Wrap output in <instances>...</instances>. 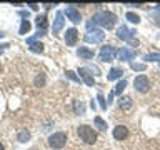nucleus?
<instances>
[{
	"label": "nucleus",
	"instance_id": "7",
	"mask_svg": "<svg viewBox=\"0 0 160 150\" xmlns=\"http://www.w3.org/2000/svg\"><path fill=\"white\" fill-rule=\"evenodd\" d=\"M77 38H78V32L75 28H67V32H65V43L68 45V47H73L75 43H77Z\"/></svg>",
	"mask_w": 160,
	"mask_h": 150
},
{
	"label": "nucleus",
	"instance_id": "27",
	"mask_svg": "<svg viewBox=\"0 0 160 150\" xmlns=\"http://www.w3.org/2000/svg\"><path fill=\"white\" fill-rule=\"evenodd\" d=\"M75 112H77V113H83V112H85V105L75 102Z\"/></svg>",
	"mask_w": 160,
	"mask_h": 150
},
{
	"label": "nucleus",
	"instance_id": "29",
	"mask_svg": "<svg viewBox=\"0 0 160 150\" xmlns=\"http://www.w3.org/2000/svg\"><path fill=\"white\" fill-rule=\"evenodd\" d=\"M98 102H100V107H102V110H105V108H107V103H105V98H103V95L102 93H98Z\"/></svg>",
	"mask_w": 160,
	"mask_h": 150
},
{
	"label": "nucleus",
	"instance_id": "14",
	"mask_svg": "<svg viewBox=\"0 0 160 150\" xmlns=\"http://www.w3.org/2000/svg\"><path fill=\"white\" fill-rule=\"evenodd\" d=\"M77 55L80 58H83V60H90V58H93V52L90 48H87V47H80L78 50H77Z\"/></svg>",
	"mask_w": 160,
	"mask_h": 150
},
{
	"label": "nucleus",
	"instance_id": "11",
	"mask_svg": "<svg viewBox=\"0 0 160 150\" xmlns=\"http://www.w3.org/2000/svg\"><path fill=\"white\" fill-rule=\"evenodd\" d=\"M113 137L115 140H125L128 137V128L123 127V125H118V127L113 128Z\"/></svg>",
	"mask_w": 160,
	"mask_h": 150
},
{
	"label": "nucleus",
	"instance_id": "34",
	"mask_svg": "<svg viewBox=\"0 0 160 150\" xmlns=\"http://www.w3.org/2000/svg\"><path fill=\"white\" fill-rule=\"evenodd\" d=\"M0 72H2V67H0Z\"/></svg>",
	"mask_w": 160,
	"mask_h": 150
},
{
	"label": "nucleus",
	"instance_id": "5",
	"mask_svg": "<svg viewBox=\"0 0 160 150\" xmlns=\"http://www.w3.org/2000/svg\"><path fill=\"white\" fill-rule=\"evenodd\" d=\"M133 87L137 92L145 93V92H148V88H150V80L145 77V75H138V77H135V80H133Z\"/></svg>",
	"mask_w": 160,
	"mask_h": 150
},
{
	"label": "nucleus",
	"instance_id": "16",
	"mask_svg": "<svg viewBox=\"0 0 160 150\" xmlns=\"http://www.w3.org/2000/svg\"><path fill=\"white\" fill-rule=\"evenodd\" d=\"M123 75V70L122 68H112L108 72V75H107V78L108 80H117V78H120Z\"/></svg>",
	"mask_w": 160,
	"mask_h": 150
},
{
	"label": "nucleus",
	"instance_id": "30",
	"mask_svg": "<svg viewBox=\"0 0 160 150\" xmlns=\"http://www.w3.org/2000/svg\"><path fill=\"white\" fill-rule=\"evenodd\" d=\"M153 18H155V22H157V25H160V17H158V15H155Z\"/></svg>",
	"mask_w": 160,
	"mask_h": 150
},
{
	"label": "nucleus",
	"instance_id": "26",
	"mask_svg": "<svg viewBox=\"0 0 160 150\" xmlns=\"http://www.w3.org/2000/svg\"><path fill=\"white\" fill-rule=\"evenodd\" d=\"M43 83H45V75L40 72V75H38L37 78H35V85H37V87H42Z\"/></svg>",
	"mask_w": 160,
	"mask_h": 150
},
{
	"label": "nucleus",
	"instance_id": "8",
	"mask_svg": "<svg viewBox=\"0 0 160 150\" xmlns=\"http://www.w3.org/2000/svg\"><path fill=\"white\" fill-rule=\"evenodd\" d=\"M133 33H135V32L128 30V27H125V25H120V27L117 28V37H118L120 40H127V42H130Z\"/></svg>",
	"mask_w": 160,
	"mask_h": 150
},
{
	"label": "nucleus",
	"instance_id": "21",
	"mask_svg": "<svg viewBox=\"0 0 160 150\" xmlns=\"http://www.w3.org/2000/svg\"><path fill=\"white\" fill-rule=\"evenodd\" d=\"M145 60L147 62H160V53H148L145 55Z\"/></svg>",
	"mask_w": 160,
	"mask_h": 150
},
{
	"label": "nucleus",
	"instance_id": "33",
	"mask_svg": "<svg viewBox=\"0 0 160 150\" xmlns=\"http://www.w3.org/2000/svg\"><path fill=\"white\" fill-rule=\"evenodd\" d=\"M157 8H158V10H160V5H158V7H157Z\"/></svg>",
	"mask_w": 160,
	"mask_h": 150
},
{
	"label": "nucleus",
	"instance_id": "12",
	"mask_svg": "<svg viewBox=\"0 0 160 150\" xmlns=\"http://www.w3.org/2000/svg\"><path fill=\"white\" fill-rule=\"evenodd\" d=\"M65 15L72 20L73 23H78L80 20H82V17H80V12L75 7H67V10H65Z\"/></svg>",
	"mask_w": 160,
	"mask_h": 150
},
{
	"label": "nucleus",
	"instance_id": "2",
	"mask_svg": "<svg viewBox=\"0 0 160 150\" xmlns=\"http://www.w3.org/2000/svg\"><path fill=\"white\" fill-rule=\"evenodd\" d=\"M77 133H78L80 140H83V142L88 143V145L97 142V133H95V130L92 127H88V125H80L77 128Z\"/></svg>",
	"mask_w": 160,
	"mask_h": 150
},
{
	"label": "nucleus",
	"instance_id": "28",
	"mask_svg": "<svg viewBox=\"0 0 160 150\" xmlns=\"http://www.w3.org/2000/svg\"><path fill=\"white\" fill-rule=\"evenodd\" d=\"M147 67H145L143 63H132V70H137V72H142V70H145Z\"/></svg>",
	"mask_w": 160,
	"mask_h": 150
},
{
	"label": "nucleus",
	"instance_id": "17",
	"mask_svg": "<svg viewBox=\"0 0 160 150\" xmlns=\"http://www.w3.org/2000/svg\"><path fill=\"white\" fill-rule=\"evenodd\" d=\"M37 25L38 28H42V32L47 28V15L42 13V15H37Z\"/></svg>",
	"mask_w": 160,
	"mask_h": 150
},
{
	"label": "nucleus",
	"instance_id": "1",
	"mask_svg": "<svg viewBox=\"0 0 160 150\" xmlns=\"http://www.w3.org/2000/svg\"><path fill=\"white\" fill-rule=\"evenodd\" d=\"M115 22H117V17H115V13L112 12H98V13H95L93 17H92V22L90 23H98L100 27H103V28H112Z\"/></svg>",
	"mask_w": 160,
	"mask_h": 150
},
{
	"label": "nucleus",
	"instance_id": "13",
	"mask_svg": "<svg viewBox=\"0 0 160 150\" xmlns=\"http://www.w3.org/2000/svg\"><path fill=\"white\" fill-rule=\"evenodd\" d=\"M132 98L130 97H120L118 98V107H120V110H125V112H127V110H130L132 108Z\"/></svg>",
	"mask_w": 160,
	"mask_h": 150
},
{
	"label": "nucleus",
	"instance_id": "31",
	"mask_svg": "<svg viewBox=\"0 0 160 150\" xmlns=\"http://www.w3.org/2000/svg\"><path fill=\"white\" fill-rule=\"evenodd\" d=\"M2 47H7V45H2ZM2 47H0V53H2V50H3Z\"/></svg>",
	"mask_w": 160,
	"mask_h": 150
},
{
	"label": "nucleus",
	"instance_id": "9",
	"mask_svg": "<svg viewBox=\"0 0 160 150\" xmlns=\"http://www.w3.org/2000/svg\"><path fill=\"white\" fill-rule=\"evenodd\" d=\"M92 68H85V67H82V68H78V73H80V78L83 80L85 83L88 85V87H92L93 85V77H92Z\"/></svg>",
	"mask_w": 160,
	"mask_h": 150
},
{
	"label": "nucleus",
	"instance_id": "20",
	"mask_svg": "<svg viewBox=\"0 0 160 150\" xmlns=\"http://www.w3.org/2000/svg\"><path fill=\"white\" fill-rule=\"evenodd\" d=\"M127 18H128V22H132V23H140V17L137 13H133V12H128Z\"/></svg>",
	"mask_w": 160,
	"mask_h": 150
},
{
	"label": "nucleus",
	"instance_id": "24",
	"mask_svg": "<svg viewBox=\"0 0 160 150\" xmlns=\"http://www.w3.org/2000/svg\"><path fill=\"white\" fill-rule=\"evenodd\" d=\"M65 75H67V77L70 78V80H73V82H82V80H80L78 77H77V75H75V72H72V70H67V72H65Z\"/></svg>",
	"mask_w": 160,
	"mask_h": 150
},
{
	"label": "nucleus",
	"instance_id": "15",
	"mask_svg": "<svg viewBox=\"0 0 160 150\" xmlns=\"http://www.w3.org/2000/svg\"><path fill=\"white\" fill-rule=\"evenodd\" d=\"M62 28H63V13L58 12L57 17H55V23H53V33H58Z\"/></svg>",
	"mask_w": 160,
	"mask_h": 150
},
{
	"label": "nucleus",
	"instance_id": "4",
	"mask_svg": "<svg viewBox=\"0 0 160 150\" xmlns=\"http://www.w3.org/2000/svg\"><path fill=\"white\" fill-rule=\"evenodd\" d=\"M105 38V33H103V30H100V28H88V32L87 35H85V40H87L88 43H98V42H102V40Z\"/></svg>",
	"mask_w": 160,
	"mask_h": 150
},
{
	"label": "nucleus",
	"instance_id": "6",
	"mask_svg": "<svg viewBox=\"0 0 160 150\" xmlns=\"http://www.w3.org/2000/svg\"><path fill=\"white\" fill-rule=\"evenodd\" d=\"M115 55H117V50H115L112 45H105V47H102V50H100L98 58L102 60V62H112L115 58Z\"/></svg>",
	"mask_w": 160,
	"mask_h": 150
},
{
	"label": "nucleus",
	"instance_id": "32",
	"mask_svg": "<svg viewBox=\"0 0 160 150\" xmlns=\"http://www.w3.org/2000/svg\"><path fill=\"white\" fill-rule=\"evenodd\" d=\"M0 150H5V148H3V145H2V143H0Z\"/></svg>",
	"mask_w": 160,
	"mask_h": 150
},
{
	"label": "nucleus",
	"instance_id": "22",
	"mask_svg": "<svg viewBox=\"0 0 160 150\" xmlns=\"http://www.w3.org/2000/svg\"><path fill=\"white\" fill-rule=\"evenodd\" d=\"M30 138V132L28 130H22V132L18 133V142H27Z\"/></svg>",
	"mask_w": 160,
	"mask_h": 150
},
{
	"label": "nucleus",
	"instance_id": "25",
	"mask_svg": "<svg viewBox=\"0 0 160 150\" xmlns=\"http://www.w3.org/2000/svg\"><path fill=\"white\" fill-rule=\"evenodd\" d=\"M95 123H97V127H98L100 130H107V123H105L100 117H95Z\"/></svg>",
	"mask_w": 160,
	"mask_h": 150
},
{
	"label": "nucleus",
	"instance_id": "3",
	"mask_svg": "<svg viewBox=\"0 0 160 150\" xmlns=\"http://www.w3.org/2000/svg\"><path fill=\"white\" fill-rule=\"evenodd\" d=\"M65 143H67V133L65 132H55L48 137V145L55 150L63 148Z\"/></svg>",
	"mask_w": 160,
	"mask_h": 150
},
{
	"label": "nucleus",
	"instance_id": "10",
	"mask_svg": "<svg viewBox=\"0 0 160 150\" xmlns=\"http://www.w3.org/2000/svg\"><path fill=\"white\" fill-rule=\"evenodd\" d=\"M135 50L132 48H128V47H123V48H120V52H118V57L120 60H125V62H128V60H133L135 58Z\"/></svg>",
	"mask_w": 160,
	"mask_h": 150
},
{
	"label": "nucleus",
	"instance_id": "19",
	"mask_svg": "<svg viewBox=\"0 0 160 150\" xmlns=\"http://www.w3.org/2000/svg\"><path fill=\"white\" fill-rule=\"evenodd\" d=\"M28 30H30V22H28V20H22V25H20L18 33H20V35H25Z\"/></svg>",
	"mask_w": 160,
	"mask_h": 150
},
{
	"label": "nucleus",
	"instance_id": "18",
	"mask_svg": "<svg viewBox=\"0 0 160 150\" xmlns=\"http://www.w3.org/2000/svg\"><path fill=\"white\" fill-rule=\"evenodd\" d=\"M125 87H127V82H125V80H120V82L115 85V88H113V93L115 95H120L125 90Z\"/></svg>",
	"mask_w": 160,
	"mask_h": 150
},
{
	"label": "nucleus",
	"instance_id": "23",
	"mask_svg": "<svg viewBox=\"0 0 160 150\" xmlns=\"http://www.w3.org/2000/svg\"><path fill=\"white\" fill-rule=\"evenodd\" d=\"M30 50H32V52H38V53H42L43 52V43H32L30 45Z\"/></svg>",
	"mask_w": 160,
	"mask_h": 150
}]
</instances>
